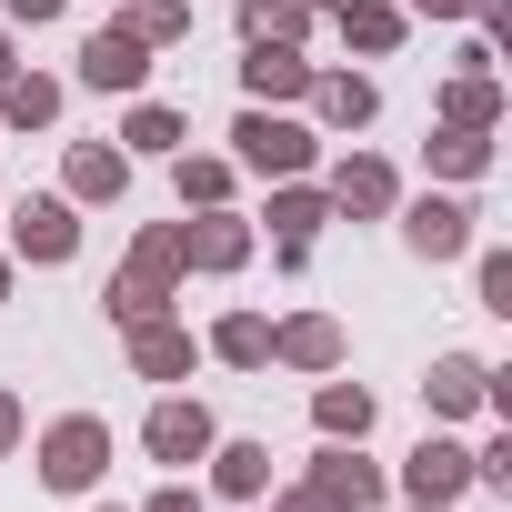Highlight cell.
Instances as JSON below:
<instances>
[{
    "instance_id": "cell-1",
    "label": "cell",
    "mask_w": 512,
    "mask_h": 512,
    "mask_svg": "<svg viewBox=\"0 0 512 512\" xmlns=\"http://www.w3.org/2000/svg\"><path fill=\"white\" fill-rule=\"evenodd\" d=\"M231 161H241V171H262V181H302V171L322 161V141H312V121L251 101V111L231 121Z\"/></svg>"
},
{
    "instance_id": "cell-2",
    "label": "cell",
    "mask_w": 512,
    "mask_h": 512,
    "mask_svg": "<svg viewBox=\"0 0 512 512\" xmlns=\"http://www.w3.org/2000/svg\"><path fill=\"white\" fill-rule=\"evenodd\" d=\"M382 492H392V482L362 462V442H332V452L282 492V512H382Z\"/></svg>"
},
{
    "instance_id": "cell-3",
    "label": "cell",
    "mask_w": 512,
    "mask_h": 512,
    "mask_svg": "<svg viewBox=\"0 0 512 512\" xmlns=\"http://www.w3.org/2000/svg\"><path fill=\"white\" fill-rule=\"evenodd\" d=\"M31 462H41L51 492H101V472H111V422H101V412H61Z\"/></svg>"
},
{
    "instance_id": "cell-4",
    "label": "cell",
    "mask_w": 512,
    "mask_h": 512,
    "mask_svg": "<svg viewBox=\"0 0 512 512\" xmlns=\"http://www.w3.org/2000/svg\"><path fill=\"white\" fill-rule=\"evenodd\" d=\"M0 221H11V251H21V262H41V272H61L71 251H81V201H61V191L0 201Z\"/></svg>"
},
{
    "instance_id": "cell-5",
    "label": "cell",
    "mask_w": 512,
    "mask_h": 512,
    "mask_svg": "<svg viewBox=\"0 0 512 512\" xmlns=\"http://www.w3.org/2000/svg\"><path fill=\"white\" fill-rule=\"evenodd\" d=\"M141 81H151V41L131 31V11H111V21L81 41V91H121V101H141Z\"/></svg>"
},
{
    "instance_id": "cell-6",
    "label": "cell",
    "mask_w": 512,
    "mask_h": 512,
    "mask_svg": "<svg viewBox=\"0 0 512 512\" xmlns=\"http://www.w3.org/2000/svg\"><path fill=\"white\" fill-rule=\"evenodd\" d=\"M211 442H221V422H211V402H191V392H161L151 422H141V452H151L161 472H191Z\"/></svg>"
},
{
    "instance_id": "cell-7",
    "label": "cell",
    "mask_w": 512,
    "mask_h": 512,
    "mask_svg": "<svg viewBox=\"0 0 512 512\" xmlns=\"http://www.w3.org/2000/svg\"><path fill=\"white\" fill-rule=\"evenodd\" d=\"M322 201H332L342 221H392V201H402V171H392V161H372V151H342V161L322 171Z\"/></svg>"
},
{
    "instance_id": "cell-8",
    "label": "cell",
    "mask_w": 512,
    "mask_h": 512,
    "mask_svg": "<svg viewBox=\"0 0 512 512\" xmlns=\"http://www.w3.org/2000/svg\"><path fill=\"white\" fill-rule=\"evenodd\" d=\"M251 251H262V231H251L231 201L181 221V272H211V282H221V272H241V262H251Z\"/></svg>"
},
{
    "instance_id": "cell-9",
    "label": "cell",
    "mask_w": 512,
    "mask_h": 512,
    "mask_svg": "<svg viewBox=\"0 0 512 512\" xmlns=\"http://www.w3.org/2000/svg\"><path fill=\"white\" fill-rule=\"evenodd\" d=\"M392 211H402L412 262H462V251H472V201H452V191H422V201H392Z\"/></svg>"
},
{
    "instance_id": "cell-10",
    "label": "cell",
    "mask_w": 512,
    "mask_h": 512,
    "mask_svg": "<svg viewBox=\"0 0 512 512\" xmlns=\"http://www.w3.org/2000/svg\"><path fill=\"white\" fill-rule=\"evenodd\" d=\"M312 71H322V61H302V41H251V51H241V91L262 101V111L302 101V91H312Z\"/></svg>"
},
{
    "instance_id": "cell-11",
    "label": "cell",
    "mask_w": 512,
    "mask_h": 512,
    "mask_svg": "<svg viewBox=\"0 0 512 512\" xmlns=\"http://www.w3.org/2000/svg\"><path fill=\"white\" fill-rule=\"evenodd\" d=\"M302 101H312L322 131H372V121H382V81H372V71H312Z\"/></svg>"
},
{
    "instance_id": "cell-12",
    "label": "cell",
    "mask_w": 512,
    "mask_h": 512,
    "mask_svg": "<svg viewBox=\"0 0 512 512\" xmlns=\"http://www.w3.org/2000/svg\"><path fill=\"white\" fill-rule=\"evenodd\" d=\"M131 191V151L121 141H71L61 151V201H121Z\"/></svg>"
},
{
    "instance_id": "cell-13",
    "label": "cell",
    "mask_w": 512,
    "mask_h": 512,
    "mask_svg": "<svg viewBox=\"0 0 512 512\" xmlns=\"http://www.w3.org/2000/svg\"><path fill=\"white\" fill-rule=\"evenodd\" d=\"M272 362L282 372H342V322L332 312H292V322H272Z\"/></svg>"
},
{
    "instance_id": "cell-14",
    "label": "cell",
    "mask_w": 512,
    "mask_h": 512,
    "mask_svg": "<svg viewBox=\"0 0 512 512\" xmlns=\"http://www.w3.org/2000/svg\"><path fill=\"white\" fill-rule=\"evenodd\" d=\"M121 342H131V382H191V362H201V342H191L171 312H161V322H131Z\"/></svg>"
},
{
    "instance_id": "cell-15",
    "label": "cell",
    "mask_w": 512,
    "mask_h": 512,
    "mask_svg": "<svg viewBox=\"0 0 512 512\" xmlns=\"http://www.w3.org/2000/svg\"><path fill=\"white\" fill-rule=\"evenodd\" d=\"M482 392H492V362H472V352H432V372H422L432 422H472V412H482Z\"/></svg>"
},
{
    "instance_id": "cell-16",
    "label": "cell",
    "mask_w": 512,
    "mask_h": 512,
    "mask_svg": "<svg viewBox=\"0 0 512 512\" xmlns=\"http://www.w3.org/2000/svg\"><path fill=\"white\" fill-rule=\"evenodd\" d=\"M402 492H412V502H462V492H472V452H462L452 432H422V452L402 462Z\"/></svg>"
},
{
    "instance_id": "cell-17",
    "label": "cell",
    "mask_w": 512,
    "mask_h": 512,
    "mask_svg": "<svg viewBox=\"0 0 512 512\" xmlns=\"http://www.w3.org/2000/svg\"><path fill=\"white\" fill-rule=\"evenodd\" d=\"M332 21H342V41H352L362 61H392V51H402V31H412V11H402V0H342Z\"/></svg>"
},
{
    "instance_id": "cell-18",
    "label": "cell",
    "mask_w": 512,
    "mask_h": 512,
    "mask_svg": "<svg viewBox=\"0 0 512 512\" xmlns=\"http://www.w3.org/2000/svg\"><path fill=\"white\" fill-rule=\"evenodd\" d=\"M121 151H131V161H171V151H191V121H181L171 101H131V111H121Z\"/></svg>"
},
{
    "instance_id": "cell-19",
    "label": "cell",
    "mask_w": 512,
    "mask_h": 512,
    "mask_svg": "<svg viewBox=\"0 0 512 512\" xmlns=\"http://www.w3.org/2000/svg\"><path fill=\"white\" fill-rule=\"evenodd\" d=\"M231 181H241L231 151H171V191H181V211H221Z\"/></svg>"
},
{
    "instance_id": "cell-20",
    "label": "cell",
    "mask_w": 512,
    "mask_h": 512,
    "mask_svg": "<svg viewBox=\"0 0 512 512\" xmlns=\"http://www.w3.org/2000/svg\"><path fill=\"white\" fill-rule=\"evenodd\" d=\"M201 462H211V492H231V502H262L272 492V442H211Z\"/></svg>"
},
{
    "instance_id": "cell-21",
    "label": "cell",
    "mask_w": 512,
    "mask_h": 512,
    "mask_svg": "<svg viewBox=\"0 0 512 512\" xmlns=\"http://www.w3.org/2000/svg\"><path fill=\"white\" fill-rule=\"evenodd\" d=\"M61 101H71V81H51V71H11V81H0V121H11V131H51Z\"/></svg>"
},
{
    "instance_id": "cell-22",
    "label": "cell",
    "mask_w": 512,
    "mask_h": 512,
    "mask_svg": "<svg viewBox=\"0 0 512 512\" xmlns=\"http://www.w3.org/2000/svg\"><path fill=\"white\" fill-rule=\"evenodd\" d=\"M201 352H211V362H231V372H272V322H262V312H221Z\"/></svg>"
},
{
    "instance_id": "cell-23",
    "label": "cell",
    "mask_w": 512,
    "mask_h": 512,
    "mask_svg": "<svg viewBox=\"0 0 512 512\" xmlns=\"http://www.w3.org/2000/svg\"><path fill=\"white\" fill-rule=\"evenodd\" d=\"M442 121L452 131H502V81L492 71H452L442 81Z\"/></svg>"
},
{
    "instance_id": "cell-24",
    "label": "cell",
    "mask_w": 512,
    "mask_h": 512,
    "mask_svg": "<svg viewBox=\"0 0 512 512\" xmlns=\"http://www.w3.org/2000/svg\"><path fill=\"white\" fill-rule=\"evenodd\" d=\"M262 221H272V241H312V231L332 221V201H322V181L302 171V181H272V211H262Z\"/></svg>"
},
{
    "instance_id": "cell-25",
    "label": "cell",
    "mask_w": 512,
    "mask_h": 512,
    "mask_svg": "<svg viewBox=\"0 0 512 512\" xmlns=\"http://www.w3.org/2000/svg\"><path fill=\"white\" fill-rule=\"evenodd\" d=\"M422 171H442V181H482V171H492V131H452V121H442V131L422 141Z\"/></svg>"
},
{
    "instance_id": "cell-26",
    "label": "cell",
    "mask_w": 512,
    "mask_h": 512,
    "mask_svg": "<svg viewBox=\"0 0 512 512\" xmlns=\"http://www.w3.org/2000/svg\"><path fill=\"white\" fill-rule=\"evenodd\" d=\"M312 422H322V442H362V432H372V392L322 372V392H312Z\"/></svg>"
},
{
    "instance_id": "cell-27",
    "label": "cell",
    "mask_w": 512,
    "mask_h": 512,
    "mask_svg": "<svg viewBox=\"0 0 512 512\" xmlns=\"http://www.w3.org/2000/svg\"><path fill=\"white\" fill-rule=\"evenodd\" d=\"M121 272H141V282L181 292V221H141V231H131V262H121Z\"/></svg>"
},
{
    "instance_id": "cell-28",
    "label": "cell",
    "mask_w": 512,
    "mask_h": 512,
    "mask_svg": "<svg viewBox=\"0 0 512 512\" xmlns=\"http://www.w3.org/2000/svg\"><path fill=\"white\" fill-rule=\"evenodd\" d=\"M322 11L312 0H241V41H302Z\"/></svg>"
},
{
    "instance_id": "cell-29",
    "label": "cell",
    "mask_w": 512,
    "mask_h": 512,
    "mask_svg": "<svg viewBox=\"0 0 512 512\" xmlns=\"http://www.w3.org/2000/svg\"><path fill=\"white\" fill-rule=\"evenodd\" d=\"M101 312L131 332V322H161V312H171V292H161V282H141V272H111V282H101Z\"/></svg>"
},
{
    "instance_id": "cell-30",
    "label": "cell",
    "mask_w": 512,
    "mask_h": 512,
    "mask_svg": "<svg viewBox=\"0 0 512 512\" xmlns=\"http://www.w3.org/2000/svg\"><path fill=\"white\" fill-rule=\"evenodd\" d=\"M131 31H141L151 51H181V41H191V0H131Z\"/></svg>"
},
{
    "instance_id": "cell-31",
    "label": "cell",
    "mask_w": 512,
    "mask_h": 512,
    "mask_svg": "<svg viewBox=\"0 0 512 512\" xmlns=\"http://www.w3.org/2000/svg\"><path fill=\"white\" fill-rule=\"evenodd\" d=\"M472 282H482V312H502V322H512V251H502V241L472 262Z\"/></svg>"
},
{
    "instance_id": "cell-32",
    "label": "cell",
    "mask_w": 512,
    "mask_h": 512,
    "mask_svg": "<svg viewBox=\"0 0 512 512\" xmlns=\"http://www.w3.org/2000/svg\"><path fill=\"white\" fill-rule=\"evenodd\" d=\"M472 482H482L492 502H512V432H492V442L472 452Z\"/></svg>"
},
{
    "instance_id": "cell-33",
    "label": "cell",
    "mask_w": 512,
    "mask_h": 512,
    "mask_svg": "<svg viewBox=\"0 0 512 512\" xmlns=\"http://www.w3.org/2000/svg\"><path fill=\"white\" fill-rule=\"evenodd\" d=\"M71 11V0H0V21H11V31H51Z\"/></svg>"
},
{
    "instance_id": "cell-34",
    "label": "cell",
    "mask_w": 512,
    "mask_h": 512,
    "mask_svg": "<svg viewBox=\"0 0 512 512\" xmlns=\"http://www.w3.org/2000/svg\"><path fill=\"white\" fill-rule=\"evenodd\" d=\"M21 442H31V412H21V392H11V382H0V462H11Z\"/></svg>"
},
{
    "instance_id": "cell-35",
    "label": "cell",
    "mask_w": 512,
    "mask_h": 512,
    "mask_svg": "<svg viewBox=\"0 0 512 512\" xmlns=\"http://www.w3.org/2000/svg\"><path fill=\"white\" fill-rule=\"evenodd\" d=\"M141 512H201V482H181V472H171V482H161Z\"/></svg>"
},
{
    "instance_id": "cell-36",
    "label": "cell",
    "mask_w": 512,
    "mask_h": 512,
    "mask_svg": "<svg viewBox=\"0 0 512 512\" xmlns=\"http://www.w3.org/2000/svg\"><path fill=\"white\" fill-rule=\"evenodd\" d=\"M412 21H472V0H402Z\"/></svg>"
},
{
    "instance_id": "cell-37",
    "label": "cell",
    "mask_w": 512,
    "mask_h": 512,
    "mask_svg": "<svg viewBox=\"0 0 512 512\" xmlns=\"http://www.w3.org/2000/svg\"><path fill=\"white\" fill-rule=\"evenodd\" d=\"M21 71V41H11V21H0V81H11Z\"/></svg>"
},
{
    "instance_id": "cell-38",
    "label": "cell",
    "mask_w": 512,
    "mask_h": 512,
    "mask_svg": "<svg viewBox=\"0 0 512 512\" xmlns=\"http://www.w3.org/2000/svg\"><path fill=\"white\" fill-rule=\"evenodd\" d=\"M402 512H452V502H402Z\"/></svg>"
},
{
    "instance_id": "cell-39",
    "label": "cell",
    "mask_w": 512,
    "mask_h": 512,
    "mask_svg": "<svg viewBox=\"0 0 512 512\" xmlns=\"http://www.w3.org/2000/svg\"><path fill=\"white\" fill-rule=\"evenodd\" d=\"M0 302H11V262H0Z\"/></svg>"
},
{
    "instance_id": "cell-40",
    "label": "cell",
    "mask_w": 512,
    "mask_h": 512,
    "mask_svg": "<svg viewBox=\"0 0 512 512\" xmlns=\"http://www.w3.org/2000/svg\"><path fill=\"white\" fill-rule=\"evenodd\" d=\"M91 512H121V502H91Z\"/></svg>"
},
{
    "instance_id": "cell-41",
    "label": "cell",
    "mask_w": 512,
    "mask_h": 512,
    "mask_svg": "<svg viewBox=\"0 0 512 512\" xmlns=\"http://www.w3.org/2000/svg\"><path fill=\"white\" fill-rule=\"evenodd\" d=\"M111 11H131V0H111Z\"/></svg>"
},
{
    "instance_id": "cell-42",
    "label": "cell",
    "mask_w": 512,
    "mask_h": 512,
    "mask_svg": "<svg viewBox=\"0 0 512 512\" xmlns=\"http://www.w3.org/2000/svg\"><path fill=\"white\" fill-rule=\"evenodd\" d=\"M272 512H282V502H272Z\"/></svg>"
}]
</instances>
